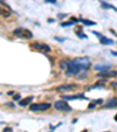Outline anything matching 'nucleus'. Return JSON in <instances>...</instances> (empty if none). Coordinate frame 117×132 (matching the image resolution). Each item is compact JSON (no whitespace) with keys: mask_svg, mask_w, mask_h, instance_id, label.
<instances>
[{"mask_svg":"<svg viewBox=\"0 0 117 132\" xmlns=\"http://www.w3.org/2000/svg\"><path fill=\"white\" fill-rule=\"evenodd\" d=\"M31 47L34 48L36 50H40L42 53H49L51 51V47L48 44H45V43H40V42H33L31 43Z\"/></svg>","mask_w":117,"mask_h":132,"instance_id":"nucleus-5","label":"nucleus"},{"mask_svg":"<svg viewBox=\"0 0 117 132\" xmlns=\"http://www.w3.org/2000/svg\"><path fill=\"white\" fill-rule=\"evenodd\" d=\"M54 108L56 110H58V111H64V112H66V111L67 112L71 111V108L68 105V103H67L66 101H58L54 104Z\"/></svg>","mask_w":117,"mask_h":132,"instance_id":"nucleus-4","label":"nucleus"},{"mask_svg":"<svg viewBox=\"0 0 117 132\" xmlns=\"http://www.w3.org/2000/svg\"><path fill=\"white\" fill-rule=\"evenodd\" d=\"M116 106H117V97L110 98L109 101H108L104 104V108H105V109H111V108H116Z\"/></svg>","mask_w":117,"mask_h":132,"instance_id":"nucleus-8","label":"nucleus"},{"mask_svg":"<svg viewBox=\"0 0 117 132\" xmlns=\"http://www.w3.org/2000/svg\"><path fill=\"white\" fill-rule=\"evenodd\" d=\"M91 67V62L88 57H78L75 60H70L68 61V69L66 70L67 75H74L77 76L78 78L86 77L87 70Z\"/></svg>","mask_w":117,"mask_h":132,"instance_id":"nucleus-1","label":"nucleus"},{"mask_svg":"<svg viewBox=\"0 0 117 132\" xmlns=\"http://www.w3.org/2000/svg\"><path fill=\"white\" fill-rule=\"evenodd\" d=\"M58 67L61 68L62 70H67L68 69V61H66V60H62V61H60V63H58Z\"/></svg>","mask_w":117,"mask_h":132,"instance_id":"nucleus-13","label":"nucleus"},{"mask_svg":"<svg viewBox=\"0 0 117 132\" xmlns=\"http://www.w3.org/2000/svg\"><path fill=\"white\" fill-rule=\"evenodd\" d=\"M13 34L18 36L19 39H23V40H27V39H32L33 38V34H32V32L29 29H26V28H16L13 31Z\"/></svg>","mask_w":117,"mask_h":132,"instance_id":"nucleus-2","label":"nucleus"},{"mask_svg":"<svg viewBox=\"0 0 117 132\" xmlns=\"http://www.w3.org/2000/svg\"><path fill=\"white\" fill-rule=\"evenodd\" d=\"M33 101V96H29V97H25L23 99H20L19 101V105L20 106H26V105L31 104V102Z\"/></svg>","mask_w":117,"mask_h":132,"instance_id":"nucleus-10","label":"nucleus"},{"mask_svg":"<svg viewBox=\"0 0 117 132\" xmlns=\"http://www.w3.org/2000/svg\"><path fill=\"white\" fill-rule=\"evenodd\" d=\"M111 86H114V87H116V88H117V82H113V83H111Z\"/></svg>","mask_w":117,"mask_h":132,"instance_id":"nucleus-21","label":"nucleus"},{"mask_svg":"<svg viewBox=\"0 0 117 132\" xmlns=\"http://www.w3.org/2000/svg\"><path fill=\"white\" fill-rule=\"evenodd\" d=\"M46 2H49V4H56V0H46Z\"/></svg>","mask_w":117,"mask_h":132,"instance_id":"nucleus-18","label":"nucleus"},{"mask_svg":"<svg viewBox=\"0 0 117 132\" xmlns=\"http://www.w3.org/2000/svg\"><path fill=\"white\" fill-rule=\"evenodd\" d=\"M52 105L49 103H38V104H31L29 105V110L31 111H35V112H38V111H46L51 108Z\"/></svg>","mask_w":117,"mask_h":132,"instance_id":"nucleus-3","label":"nucleus"},{"mask_svg":"<svg viewBox=\"0 0 117 132\" xmlns=\"http://www.w3.org/2000/svg\"><path fill=\"white\" fill-rule=\"evenodd\" d=\"M115 121H116V122H117V115H116V117H115Z\"/></svg>","mask_w":117,"mask_h":132,"instance_id":"nucleus-23","label":"nucleus"},{"mask_svg":"<svg viewBox=\"0 0 117 132\" xmlns=\"http://www.w3.org/2000/svg\"><path fill=\"white\" fill-rule=\"evenodd\" d=\"M111 54H113L114 56H117V51H113V50H111Z\"/></svg>","mask_w":117,"mask_h":132,"instance_id":"nucleus-22","label":"nucleus"},{"mask_svg":"<svg viewBox=\"0 0 117 132\" xmlns=\"http://www.w3.org/2000/svg\"><path fill=\"white\" fill-rule=\"evenodd\" d=\"M78 21H81L82 23H84V25H87V26H95V22L94 21H89V20H87V19H81V20H78Z\"/></svg>","mask_w":117,"mask_h":132,"instance_id":"nucleus-15","label":"nucleus"},{"mask_svg":"<svg viewBox=\"0 0 117 132\" xmlns=\"http://www.w3.org/2000/svg\"><path fill=\"white\" fill-rule=\"evenodd\" d=\"M0 15L5 16V18H8V16L11 15V12L6 11V9H4V8H0Z\"/></svg>","mask_w":117,"mask_h":132,"instance_id":"nucleus-14","label":"nucleus"},{"mask_svg":"<svg viewBox=\"0 0 117 132\" xmlns=\"http://www.w3.org/2000/svg\"><path fill=\"white\" fill-rule=\"evenodd\" d=\"M110 67H111L110 64H102V63H100V64H96L94 67V69L96 71H100V73H104V71H108L110 69Z\"/></svg>","mask_w":117,"mask_h":132,"instance_id":"nucleus-7","label":"nucleus"},{"mask_svg":"<svg viewBox=\"0 0 117 132\" xmlns=\"http://www.w3.org/2000/svg\"><path fill=\"white\" fill-rule=\"evenodd\" d=\"M115 75H117V71H104V73H100L97 77H111Z\"/></svg>","mask_w":117,"mask_h":132,"instance_id":"nucleus-11","label":"nucleus"},{"mask_svg":"<svg viewBox=\"0 0 117 132\" xmlns=\"http://www.w3.org/2000/svg\"><path fill=\"white\" fill-rule=\"evenodd\" d=\"M4 132H12V129L11 128H5L4 129Z\"/></svg>","mask_w":117,"mask_h":132,"instance_id":"nucleus-19","label":"nucleus"},{"mask_svg":"<svg viewBox=\"0 0 117 132\" xmlns=\"http://www.w3.org/2000/svg\"><path fill=\"white\" fill-rule=\"evenodd\" d=\"M14 99H16V101H20V95L18 93L16 96H14Z\"/></svg>","mask_w":117,"mask_h":132,"instance_id":"nucleus-20","label":"nucleus"},{"mask_svg":"<svg viewBox=\"0 0 117 132\" xmlns=\"http://www.w3.org/2000/svg\"><path fill=\"white\" fill-rule=\"evenodd\" d=\"M82 132H87V131H86V130H84V131H82Z\"/></svg>","mask_w":117,"mask_h":132,"instance_id":"nucleus-24","label":"nucleus"},{"mask_svg":"<svg viewBox=\"0 0 117 132\" xmlns=\"http://www.w3.org/2000/svg\"><path fill=\"white\" fill-rule=\"evenodd\" d=\"M100 42H101L102 44H113L114 40L108 39V38H105V36H101V38H100Z\"/></svg>","mask_w":117,"mask_h":132,"instance_id":"nucleus-12","label":"nucleus"},{"mask_svg":"<svg viewBox=\"0 0 117 132\" xmlns=\"http://www.w3.org/2000/svg\"><path fill=\"white\" fill-rule=\"evenodd\" d=\"M77 88L76 84H63V86L58 87V91H71V90H75Z\"/></svg>","mask_w":117,"mask_h":132,"instance_id":"nucleus-6","label":"nucleus"},{"mask_svg":"<svg viewBox=\"0 0 117 132\" xmlns=\"http://www.w3.org/2000/svg\"><path fill=\"white\" fill-rule=\"evenodd\" d=\"M77 35L80 36V38H82V39H88V38H87V35H86V34H83V33H80V32H78Z\"/></svg>","mask_w":117,"mask_h":132,"instance_id":"nucleus-17","label":"nucleus"},{"mask_svg":"<svg viewBox=\"0 0 117 132\" xmlns=\"http://www.w3.org/2000/svg\"><path fill=\"white\" fill-rule=\"evenodd\" d=\"M71 99H87V97L82 93H78L75 96H63V101H71Z\"/></svg>","mask_w":117,"mask_h":132,"instance_id":"nucleus-9","label":"nucleus"},{"mask_svg":"<svg viewBox=\"0 0 117 132\" xmlns=\"http://www.w3.org/2000/svg\"><path fill=\"white\" fill-rule=\"evenodd\" d=\"M101 5L103 6V7H105V8H113L114 11H117V8L115 7V6H113V5H109V4H107L105 1H102Z\"/></svg>","mask_w":117,"mask_h":132,"instance_id":"nucleus-16","label":"nucleus"}]
</instances>
